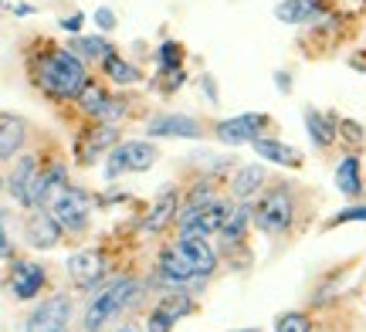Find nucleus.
<instances>
[{"mask_svg": "<svg viewBox=\"0 0 366 332\" xmlns=\"http://www.w3.org/2000/svg\"><path fill=\"white\" fill-rule=\"evenodd\" d=\"M68 275L71 281L85 288V292H95L105 278H109V261H105V251L102 248H85V251H75L71 258L65 261Z\"/></svg>", "mask_w": 366, "mask_h": 332, "instance_id": "nucleus-10", "label": "nucleus"}, {"mask_svg": "<svg viewBox=\"0 0 366 332\" xmlns=\"http://www.w3.org/2000/svg\"><path fill=\"white\" fill-rule=\"evenodd\" d=\"M38 160L31 156V153H24L21 160L14 163L11 176L4 180V186H7V193L14 197V203H21V207H27V190H31V183H34V176H38Z\"/></svg>", "mask_w": 366, "mask_h": 332, "instance_id": "nucleus-24", "label": "nucleus"}, {"mask_svg": "<svg viewBox=\"0 0 366 332\" xmlns=\"http://www.w3.org/2000/svg\"><path fill=\"white\" fill-rule=\"evenodd\" d=\"M241 332H258V329H241Z\"/></svg>", "mask_w": 366, "mask_h": 332, "instance_id": "nucleus-43", "label": "nucleus"}, {"mask_svg": "<svg viewBox=\"0 0 366 332\" xmlns=\"http://www.w3.org/2000/svg\"><path fill=\"white\" fill-rule=\"evenodd\" d=\"M159 81H163V92H177L183 81H187V71H167V75H159Z\"/></svg>", "mask_w": 366, "mask_h": 332, "instance_id": "nucleus-36", "label": "nucleus"}, {"mask_svg": "<svg viewBox=\"0 0 366 332\" xmlns=\"http://www.w3.org/2000/svg\"><path fill=\"white\" fill-rule=\"evenodd\" d=\"M122 173H129V170H126V153H122V143H119V146H112L109 153H105V180L112 183V180H119Z\"/></svg>", "mask_w": 366, "mask_h": 332, "instance_id": "nucleus-33", "label": "nucleus"}, {"mask_svg": "<svg viewBox=\"0 0 366 332\" xmlns=\"http://www.w3.org/2000/svg\"><path fill=\"white\" fill-rule=\"evenodd\" d=\"M214 200H221V193H217V180H210V176H197L194 183L187 186V193H183V200H180V213L204 211V207H210Z\"/></svg>", "mask_w": 366, "mask_h": 332, "instance_id": "nucleus-25", "label": "nucleus"}, {"mask_svg": "<svg viewBox=\"0 0 366 332\" xmlns=\"http://www.w3.org/2000/svg\"><path fill=\"white\" fill-rule=\"evenodd\" d=\"M157 65H159V75L180 71L183 68V44H177V41H163V44L157 48Z\"/></svg>", "mask_w": 366, "mask_h": 332, "instance_id": "nucleus-30", "label": "nucleus"}, {"mask_svg": "<svg viewBox=\"0 0 366 332\" xmlns=\"http://www.w3.org/2000/svg\"><path fill=\"white\" fill-rule=\"evenodd\" d=\"M340 139H342V143H350V146L356 149V146H363L366 129L356 119H340Z\"/></svg>", "mask_w": 366, "mask_h": 332, "instance_id": "nucleus-34", "label": "nucleus"}, {"mask_svg": "<svg viewBox=\"0 0 366 332\" xmlns=\"http://www.w3.org/2000/svg\"><path fill=\"white\" fill-rule=\"evenodd\" d=\"M122 153H126V170L129 173L153 170L159 160V149L149 139H122Z\"/></svg>", "mask_w": 366, "mask_h": 332, "instance_id": "nucleus-26", "label": "nucleus"}, {"mask_svg": "<svg viewBox=\"0 0 366 332\" xmlns=\"http://www.w3.org/2000/svg\"><path fill=\"white\" fill-rule=\"evenodd\" d=\"M81 21H85L81 14H75V17H61V27H65V31H79Z\"/></svg>", "mask_w": 366, "mask_h": 332, "instance_id": "nucleus-39", "label": "nucleus"}, {"mask_svg": "<svg viewBox=\"0 0 366 332\" xmlns=\"http://www.w3.org/2000/svg\"><path fill=\"white\" fill-rule=\"evenodd\" d=\"M200 85H204V92H207L210 102H217V85H214V79H210V75H200Z\"/></svg>", "mask_w": 366, "mask_h": 332, "instance_id": "nucleus-38", "label": "nucleus"}, {"mask_svg": "<svg viewBox=\"0 0 366 332\" xmlns=\"http://www.w3.org/2000/svg\"><path fill=\"white\" fill-rule=\"evenodd\" d=\"M190 308H194V295H183V292L163 295L153 306L149 319H146V332H173V326L183 316H190Z\"/></svg>", "mask_w": 366, "mask_h": 332, "instance_id": "nucleus-14", "label": "nucleus"}, {"mask_svg": "<svg viewBox=\"0 0 366 332\" xmlns=\"http://www.w3.org/2000/svg\"><path fill=\"white\" fill-rule=\"evenodd\" d=\"M0 190H4V180H0Z\"/></svg>", "mask_w": 366, "mask_h": 332, "instance_id": "nucleus-44", "label": "nucleus"}, {"mask_svg": "<svg viewBox=\"0 0 366 332\" xmlns=\"http://www.w3.org/2000/svg\"><path fill=\"white\" fill-rule=\"evenodd\" d=\"M92 203H95V200H92L81 186H68L65 193L54 200L51 213L65 234H85L92 224Z\"/></svg>", "mask_w": 366, "mask_h": 332, "instance_id": "nucleus-7", "label": "nucleus"}, {"mask_svg": "<svg viewBox=\"0 0 366 332\" xmlns=\"http://www.w3.org/2000/svg\"><path fill=\"white\" fill-rule=\"evenodd\" d=\"M11 11L17 14V17H27V14H34V7H31V4H11Z\"/></svg>", "mask_w": 366, "mask_h": 332, "instance_id": "nucleus-41", "label": "nucleus"}, {"mask_svg": "<svg viewBox=\"0 0 366 332\" xmlns=\"http://www.w3.org/2000/svg\"><path fill=\"white\" fill-rule=\"evenodd\" d=\"M146 292V281L136 275H109V278L92 292L89 306L81 312V329L85 332H102L109 322L122 319L129 308L139 306Z\"/></svg>", "mask_w": 366, "mask_h": 332, "instance_id": "nucleus-2", "label": "nucleus"}, {"mask_svg": "<svg viewBox=\"0 0 366 332\" xmlns=\"http://www.w3.org/2000/svg\"><path fill=\"white\" fill-rule=\"evenodd\" d=\"M336 190H340L346 200H360L363 197V163H360V153H346L340 163H336Z\"/></svg>", "mask_w": 366, "mask_h": 332, "instance_id": "nucleus-23", "label": "nucleus"}, {"mask_svg": "<svg viewBox=\"0 0 366 332\" xmlns=\"http://www.w3.org/2000/svg\"><path fill=\"white\" fill-rule=\"evenodd\" d=\"M319 332H326V329H319Z\"/></svg>", "mask_w": 366, "mask_h": 332, "instance_id": "nucleus-45", "label": "nucleus"}, {"mask_svg": "<svg viewBox=\"0 0 366 332\" xmlns=\"http://www.w3.org/2000/svg\"><path fill=\"white\" fill-rule=\"evenodd\" d=\"M329 0H282L274 7V17L282 24H292V27H302V24H319L322 17H329Z\"/></svg>", "mask_w": 366, "mask_h": 332, "instance_id": "nucleus-19", "label": "nucleus"}, {"mask_svg": "<svg viewBox=\"0 0 366 332\" xmlns=\"http://www.w3.org/2000/svg\"><path fill=\"white\" fill-rule=\"evenodd\" d=\"M299 221V186L274 180L254 200V231L264 238H288Z\"/></svg>", "mask_w": 366, "mask_h": 332, "instance_id": "nucleus-3", "label": "nucleus"}, {"mask_svg": "<svg viewBox=\"0 0 366 332\" xmlns=\"http://www.w3.org/2000/svg\"><path fill=\"white\" fill-rule=\"evenodd\" d=\"M340 224H366V203H350L329 217V227H340Z\"/></svg>", "mask_w": 366, "mask_h": 332, "instance_id": "nucleus-32", "label": "nucleus"}, {"mask_svg": "<svg viewBox=\"0 0 366 332\" xmlns=\"http://www.w3.org/2000/svg\"><path fill=\"white\" fill-rule=\"evenodd\" d=\"M231 200H214L210 207L204 211H194V213H177V238H200V241H210L221 234L224 221L231 213Z\"/></svg>", "mask_w": 366, "mask_h": 332, "instance_id": "nucleus-5", "label": "nucleus"}, {"mask_svg": "<svg viewBox=\"0 0 366 332\" xmlns=\"http://www.w3.org/2000/svg\"><path fill=\"white\" fill-rule=\"evenodd\" d=\"M14 241H11V231H7V213L0 211V261H14Z\"/></svg>", "mask_w": 366, "mask_h": 332, "instance_id": "nucleus-35", "label": "nucleus"}, {"mask_svg": "<svg viewBox=\"0 0 366 332\" xmlns=\"http://www.w3.org/2000/svg\"><path fill=\"white\" fill-rule=\"evenodd\" d=\"M274 81H278V89H282V92L292 89V75H288V71H274Z\"/></svg>", "mask_w": 366, "mask_h": 332, "instance_id": "nucleus-40", "label": "nucleus"}, {"mask_svg": "<svg viewBox=\"0 0 366 332\" xmlns=\"http://www.w3.org/2000/svg\"><path fill=\"white\" fill-rule=\"evenodd\" d=\"M48 285V268L38 261H11V275H7V292L17 302H31L38 298Z\"/></svg>", "mask_w": 366, "mask_h": 332, "instance_id": "nucleus-11", "label": "nucleus"}, {"mask_svg": "<svg viewBox=\"0 0 366 332\" xmlns=\"http://www.w3.org/2000/svg\"><path fill=\"white\" fill-rule=\"evenodd\" d=\"M102 75L109 81H116V85H139V81H143V71H139L136 65H129L119 51H112V54H105L102 58Z\"/></svg>", "mask_w": 366, "mask_h": 332, "instance_id": "nucleus-27", "label": "nucleus"}, {"mask_svg": "<svg viewBox=\"0 0 366 332\" xmlns=\"http://www.w3.org/2000/svg\"><path fill=\"white\" fill-rule=\"evenodd\" d=\"M24 238H27L31 248H38V251H51V248L61 244L65 231H61V224L54 221L51 211H31V217H27V224H24Z\"/></svg>", "mask_w": 366, "mask_h": 332, "instance_id": "nucleus-17", "label": "nucleus"}, {"mask_svg": "<svg viewBox=\"0 0 366 332\" xmlns=\"http://www.w3.org/2000/svg\"><path fill=\"white\" fill-rule=\"evenodd\" d=\"M109 99H112V92H105L99 81H89V85H85V92H81L79 99H75V102H79L81 112H85V116H89L92 122H95L99 116H102V109L109 106Z\"/></svg>", "mask_w": 366, "mask_h": 332, "instance_id": "nucleus-29", "label": "nucleus"}, {"mask_svg": "<svg viewBox=\"0 0 366 332\" xmlns=\"http://www.w3.org/2000/svg\"><path fill=\"white\" fill-rule=\"evenodd\" d=\"M95 24L102 27V31H112V27H116V14L109 11V7H99V11H95Z\"/></svg>", "mask_w": 366, "mask_h": 332, "instance_id": "nucleus-37", "label": "nucleus"}, {"mask_svg": "<svg viewBox=\"0 0 366 332\" xmlns=\"http://www.w3.org/2000/svg\"><path fill=\"white\" fill-rule=\"evenodd\" d=\"M305 133L312 139L315 149H332L340 143V116L336 112H326V109L305 106Z\"/></svg>", "mask_w": 366, "mask_h": 332, "instance_id": "nucleus-18", "label": "nucleus"}, {"mask_svg": "<svg viewBox=\"0 0 366 332\" xmlns=\"http://www.w3.org/2000/svg\"><path fill=\"white\" fill-rule=\"evenodd\" d=\"M31 79L48 99L68 102V99H79L89 85V68L75 51L68 48H44V51L31 61Z\"/></svg>", "mask_w": 366, "mask_h": 332, "instance_id": "nucleus-1", "label": "nucleus"}, {"mask_svg": "<svg viewBox=\"0 0 366 332\" xmlns=\"http://www.w3.org/2000/svg\"><path fill=\"white\" fill-rule=\"evenodd\" d=\"M173 248H177V254L190 265V271H194L197 278H210V275L221 268V251H217V248H210V241L177 238L173 241Z\"/></svg>", "mask_w": 366, "mask_h": 332, "instance_id": "nucleus-13", "label": "nucleus"}, {"mask_svg": "<svg viewBox=\"0 0 366 332\" xmlns=\"http://www.w3.org/2000/svg\"><path fill=\"white\" fill-rule=\"evenodd\" d=\"M251 146H254V153H258L264 163L285 166V170H302V163H305V156H302L299 149L282 143V139H274V136H262V139H254Z\"/></svg>", "mask_w": 366, "mask_h": 332, "instance_id": "nucleus-21", "label": "nucleus"}, {"mask_svg": "<svg viewBox=\"0 0 366 332\" xmlns=\"http://www.w3.org/2000/svg\"><path fill=\"white\" fill-rule=\"evenodd\" d=\"M146 133L153 139H200L204 126L194 116H183V112H167V116H153L146 122Z\"/></svg>", "mask_w": 366, "mask_h": 332, "instance_id": "nucleus-16", "label": "nucleus"}, {"mask_svg": "<svg viewBox=\"0 0 366 332\" xmlns=\"http://www.w3.org/2000/svg\"><path fill=\"white\" fill-rule=\"evenodd\" d=\"M268 126H272V116H268V112H241V116H231V119L217 122V126H214V136L221 139L224 146H244V143L262 139Z\"/></svg>", "mask_w": 366, "mask_h": 332, "instance_id": "nucleus-9", "label": "nucleus"}, {"mask_svg": "<svg viewBox=\"0 0 366 332\" xmlns=\"http://www.w3.org/2000/svg\"><path fill=\"white\" fill-rule=\"evenodd\" d=\"M180 186L170 183L159 190V197L149 203V211L139 217V231L143 234H159V231H167L170 224H177V213H180Z\"/></svg>", "mask_w": 366, "mask_h": 332, "instance_id": "nucleus-12", "label": "nucleus"}, {"mask_svg": "<svg viewBox=\"0 0 366 332\" xmlns=\"http://www.w3.org/2000/svg\"><path fill=\"white\" fill-rule=\"evenodd\" d=\"M68 51H75L85 65H89V61H99V65H102V58L112 54L116 48H112V41H105V38H71Z\"/></svg>", "mask_w": 366, "mask_h": 332, "instance_id": "nucleus-28", "label": "nucleus"}, {"mask_svg": "<svg viewBox=\"0 0 366 332\" xmlns=\"http://www.w3.org/2000/svg\"><path fill=\"white\" fill-rule=\"evenodd\" d=\"M272 183L268 180V170L262 163H248V166H237L231 176H227V186H231V197L234 200H258L264 186Z\"/></svg>", "mask_w": 366, "mask_h": 332, "instance_id": "nucleus-20", "label": "nucleus"}, {"mask_svg": "<svg viewBox=\"0 0 366 332\" xmlns=\"http://www.w3.org/2000/svg\"><path fill=\"white\" fill-rule=\"evenodd\" d=\"M254 227V200H237L231 213H227V221L221 227V251H234V248H244V241H248V231Z\"/></svg>", "mask_w": 366, "mask_h": 332, "instance_id": "nucleus-15", "label": "nucleus"}, {"mask_svg": "<svg viewBox=\"0 0 366 332\" xmlns=\"http://www.w3.org/2000/svg\"><path fill=\"white\" fill-rule=\"evenodd\" d=\"M122 143V133H119V126H105V122H89L79 136H75V160L81 166H92V163L102 160V153H109L112 146Z\"/></svg>", "mask_w": 366, "mask_h": 332, "instance_id": "nucleus-8", "label": "nucleus"}, {"mask_svg": "<svg viewBox=\"0 0 366 332\" xmlns=\"http://www.w3.org/2000/svg\"><path fill=\"white\" fill-rule=\"evenodd\" d=\"M75 319V302L68 292H54L44 302L31 308V316L24 319V332H68Z\"/></svg>", "mask_w": 366, "mask_h": 332, "instance_id": "nucleus-4", "label": "nucleus"}, {"mask_svg": "<svg viewBox=\"0 0 366 332\" xmlns=\"http://www.w3.org/2000/svg\"><path fill=\"white\" fill-rule=\"evenodd\" d=\"M112 332H143V329H139L136 322H119V326H116Z\"/></svg>", "mask_w": 366, "mask_h": 332, "instance_id": "nucleus-42", "label": "nucleus"}, {"mask_svg": "<svg viewBox=\"0 0 366 332\" xmlns=\"http://www.w3.org/2000/svg\"><path fill=\"white\" fill-rule=\"evenodd\" d=\"M274 332H315L309 312H282L274 319Z\"/></svg>", "mask_w": 366, "mask_h": 332, "instance_id": "nucleus-31", "label": "nucleus"}, {"mask_svg": "<svg viewBox=\"0 0 366 332\" xmlns=\"http://www.w3.org/2000/svg\"><path fill=\"white\" fill-rule=\"evenodd\" d=\"M68 186H71V180H68L65 163L61 160L44 163V166L38 170V176H34L31 190H27V207H31V211H51L54 200L61 197Z\"/></svg>", "mask_w": 366, "mask_h": 332, "instance_id": "nucleus-6", "label": "nucleus"}, {"mask_svg": "<svg viewBox=\"0 0 366 332\" xmlns=\"http://www.w3.org/2000/svg\"><path fill=\"white\" fill-rule=\"evenodd\" d=\"M27 143V122L17 112H0V163L14 160Z\"/></svg>", "mask_w": 366, "mask_h": 332, "instance_id": "nucleus-22", "label": "nucleus"}]
</instances>
